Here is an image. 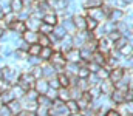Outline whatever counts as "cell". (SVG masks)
Returning <instances> with one entry per match:
<instances>
[{
	"label": "cell",
	"instance_id": "6da1fadb",
	"mask_svg": "<svg viewBox=\"0 0 133 116\" xmlns=\"http://www.w3.org/2000/svg\"><path fill=\"white\" fill-rule=\"evenodd\" d=\"M50 62H51V65H53L54 68H57L59 71H62V68L65 67V64H66V59H65V56H64V53H61V51H53V54H51V57H50Z\"/></svg>",
	"mask_w": 133,
	"mask_h": 116
},
{
	"label": "cell",
	"instance_id": "7a4b0ae2",
	"mask_svg": "<svg viewBox=\"0 0 133 116\" xmlns=\"http://www.w3.org/2000/svg\"><path fill=\"white\" fill-rule=\"evenodd\" d=\"M34 76L31 74V73H23V74H20L19 76V79H17V85H20L25 91L28 90V88H31L34 85Z\"/></svg>",
	"mask_w": 133,
	"mask_h": 116
},
{
	"label": "cell",
	"instance_id": "3957f363",
	"mask_svg": "<svg viewBox=\"0 0 133 116\" xmlns=\"http://www.w3.org/2000/svg\"><path fill=\"white\" fill-rule=\"evenodd\" d=\"M99 53L102 54H105V56H108V53L113 50V42L110 40L108 37H101L98 39V48H96Z\"/></svg>",
	"mask_w": 133,
	"mask_h": 116
},
{
	"label": "cell",
	"instance_id": "277c9868",
	"mask_svg": "<svg viewBox=\"0 0 133 116\" xmlns=\"http://www.w3.org/2000/svg\"><path fill=\"white\" fill-rule=\"evenodd\" d=\"M98 87H99V90H101V94H104V96H110V94H111V91L115 90V84H113L108 77L99 80Z\"/></svg>",
	"mask_w": 133,
	"mask_h": 116
},
{
	"label": "cell",
	"instance_id": "5b68a950",
	"mask_svg": "<svg viewBox=\"0 0 133 116\" xmlns=\"http://www.w3.org/2000/svg\"><path fill=\"white\" fill-rule=\"evenodd\" d=\"M3 70V77L2 79H5V80H8L11 85H14V84H17V79H19V71H17V68L14 70V68H2Z\"/></svg>",
	"mask_w": 133,
	"mask_h": 116
},
{
	"label": "cell",
	"instance_id": "8992f818",
	"mask_svg": "<svg viewBox=\"0 0 133 116\" xmlns=\"http://www.w3.org/2000/svg\"><path fill=\"white\" fill-rule=\"evenodd\" d=\"M122 77H124V68H121V67H113V68L108 71V79H110L113 84L122 80Z\"/></svg>",
	"mask_w": 133,
	"mask_h": 116
},
{
	"label": "cell",
	"instance_id": "52a82bcc",
	"mask_svg": "<svg viewBox=\"0 0 133 116\" xmlns=\"http://www.w3.org/2000/svg\"><path fill=\"white\" fill-rule=\"evenodd\" d=\"M88 17H93L99 23L107 19V14L102 11V8H88Z\"/></svg>",
	"mask_w": 133,
	"mask_h": 116
},
{
	"label": "cell",
	"instance_id": "ba28073f",
	"mask_svg": "<svg viewBox=\"0 0 133 116\" xmlns=\"http://www.w3.org/2000/svg\"><path fill=\"white\" fill-rule=\"evenodd\" d=\"M107 17H108L110 22H113V23H119V22L124 20V11H122L121 8H113Z\"/></svg>",
	"mask_w": 133,
	"mask_h": 116
},
{
	"label": "cell",
	"instance_id": "9c48e42d",
	"mask_svg": "<svg viewBox=\"0 0 133 116\" xmlns=\"http://www.w3.org/2000/svg\"><path fill=\"white\" fill-rule=\"evenodd\" d=\"M48 80L46 79H43V77H40V79H36L34 80V85H33V88L39 93V94H45L46 93V90H48Z\"/></svg>",
	"mask_w": 133,
	"mask_h": 116
},
{
	"label": "cell",
	"instance_id": "30bf717a",
	"mask_svg": "<svg viewBox=\"0 0 133 116\" xmlns=\"http://www.w3.org/2000/svg\"><path fill=\"white\" fill-rule=\"evenodd\" d=\"M9 26V30L12 31V33H16V34H23L25 31H26V26H25V20H19V19H16L11 25H8Z\"/></svg>",
	"mask_w": 133,
	"mask_h": 116
},
{
	"label": "cell",
	"instance_id": "8fae6325",
	"mask_svg": "<svg viewBox=\"0 0 133 116\" xmlns=\"http://www.w3.org/2000/svg\"><path fill=\"white\" fill-rule=\"evenodd\" d=\"M6 107H8V110H9V113L14 116L17 115L19 112H22L23 108H22V104H20V99H11L8 104H6Z\"/></svg>",
	"mask_w": 133,
	"mask_h": 116
},
{
	"label": "cell",
	"instance_id": "7c38bea8",
	"mask_svg": "<svg viewBox=\"0 0 133 116\" xmlns=\"http://www.w3.org/2000/svg\"><path fill=\"white\" fill-rule=\"evenodd\" d=\"M64 56H65L66 62H79V60H81L79 48H71V50H68Z\"/></svg>",
	"mask_w": 133,
	"mask_h": 116
},
{
	"label": "cell",
	"instance_id": "4fadbf2b",
	"mask_svg": "<svg viewBox=\"0 0 133 116\" xmlns=\"http://www.w3.org/2000/svg\"><path fill=\"white\" fill-rule=\"evenodd\" d=\"M124 93H125V91L115 88V90L111 91L110 98H111V101H113L115 104H124V102H125V96H124Z\"/></svg>",
	"mask_w": 133,
	"mask_h": 116
},
{
	"label": "cell",
	"instance_id": "5bb4252c",
	"mask_svg": "<svg viewBox=\"0 0 133 116\" xmlns=\"http://www.w3.org/2000/svg\"><path fill=\"white\" fill-rule=\"evenodd\" d=\"M23 40L26 43H37V37H39V33L37 31H33V30H26L23 34H22Z\"/></svg>",
	"mask_w": 133,
	"mask_h": 116
},
{
	"label": "cell",
	"instance_id": "9a60e30c",
	"mask_svg": "<svg viewBox=\"0 0 133 116\" xmlns=\"http://www.w3.org/2000/svg\"><path fill=\"white\" fill-rule=\"evenodd\" d=\"M59 40H61V48H62L64 53H66L68 50L73 48V36L71 34H66L62 39H59Z\"/></svg>",
	"mask_w": 133,
	"mask_h": 116
},
{
	"label": "cell",
	"instance_id": "2e32d148",
	"mask_svg": "<svg viewBox=\"0 0 133 116\" xmlns=\"http://www.w3.org/2000/svg\"><path fill=\"white\" fill-rule=\"evenodd\" d=\"M42 22H43V23H48V25H51V26H54V25H57V16H56L53 11L45 12V14L42 16Z\"/></svg>",
	"mask_w": 133,
	"mask_h": 116
},
{
	"label": "cell",
	"instance_id": "e0dca14e",
	"mask_svg": "<svg viewBox=\"0 0 133 116\" xmlns=\"http://www.w3.org/2000/svg\"><path fill=\"white\" fill-rule=\"evenodd\" d=\"M39 25H40V19H34V17H31V16L25 20V26H26V30L37 31V30H39Z\"/></svg>",
	"mask_w": 133,
	"mask_h": 116
},
{
	"label": "cell",
	"instance_id": "ac0fdd59",
	"mask_svg": "<svg viewBox=\"0 0 133 116\" xmlns=\"http://www.w3.org/2000/svg\"><path fill=\"white\" fill-rule=\"evenodd\" d=\"M9 93L12 94V98H14V99H22V98L25 96V90H23L20 85H17V84H16L14 87H11V88H9Z\"/></svg>",
	"mask_w": 133,
	"mask_h": 116
},
{
	"label": "cell",
	"instance_id": "d6986e66",
	"mask_svg": "<svg viewBox=\"0 0 133 116\" xmlns=\"http://www.w3.org/2000/svg\"><path fill=\"white\" fill-rule=\"evenodd\" d=\"M105 59H107V56H105V54L99 53L98 50H96V51H93V56H91V62H95V64H98L99 67H102V65H105Z\"/></svg>",
	"mask_w": 133,
	"mask_h": 116
},
{
	"label": "cell",
	"instance_id": "ffe728a7",
	"mask_svg": "<svg viewBox=\"0 0 133 116\" xmlns=\"http://www.w3.org/2000/svg\"><path fill=\"white\" fill-rule=\"evenodd\" d=\"M73 23H74L76 31H84V30H85V17H82V16H74V17H73Z\"/></svg>",
	"mask_w": 133,
	"mask_h": 116
},
{
	"label": "cell",
	"instance_id": "44dd1931",
	"mask_svg": "<svg viewBox=\"0 0 133 116\" xmlns=\"http://www.w3.org/2000/svg\"><path fill=\"white\" fill-rule=\"evenodd\" d=\"M57 99H61L62 102H66L68 99H71L68 87H61V88H57Z\"/></svg>",
	"mask_w": 133,
	"mask_h": 116
},
{
	"label": "cell",
	"instance_id": "7402d4cb",
	"mask_svg": "<svg viewBox=\"0 0 133 116\" xmlns=\"http://www.w3.org/2000/svg\"><path fill=\"white\" fill-rule=\"evenodd\" d=\"M51 33H53V36L57 39V40H59V39H62L64 36H66V34H68V33L65 31V28H64L62 25H54Z\"/></svg>",
	"mask_w": 133,
	"mask_h": 116
},
{
	"label": "cell",
	"instance_id": "603a6c76",
	"mask_svg": "<svg viewBox=\"0 0 133 116\" xmlns=\"http://www.w3.org/2000/svg\"><path fill=\"white\" fill-rule=\"evenodd\" d=\"M64 28H65V31L68 34H73L74 31H76V28H74V23H73V19H70V17H66L62 20V23H61Z\"/></svg>",
	"mask_w": 133,
	"mask_h": 116
},
{
	"label": "cell",
	"instance_id": "cb8c5ba5",
	"mask_svg": "<svg viewBox=\"0 0 133 116\" xmlns=\"http://www.w3.org/2000/svg\"><path fill=\"white\" fill-rule=\"evenodd\" d=\"M51 54H53V48L51 46H42L40 48V53H39V57L42 60H50Z\"/></svg>",
	"mask_w": 133,
	"mask_h": 116
},
{
	"label": "cell",
	"instance_id": "d4e9b609",
	"mask_svg": "<svg viewBox=\"0 0 133 116\" xmlns=\"http://www.w3.org/2000/svg\"><path fill=\"white\" fill-rule=\"evenodd\" d=\"M23 9V3H22V0H9V11H12V12H20Z\"/></svg>",
	"mask_w": 133,
	"mask_h": 116
},
{
	"label": "cell",
	"instance_id": "484cf974",
	"mask_svg": "<svg viewBox=\"0 0 133 116\" xmlns=\"http://www.w3.org/2000/svg\"><path fill=\"white\" fill-rule=\"evenodd\" d=\"M65 107H66V110L70 112V115H76V113H79V107H77V104H76L74 99H68V101L65 102Z\"/></svg>",
	"mask_w": 133,
	"mask_h": 116
},
{
	"label": "cell",
	"instance_id": "4316f807",
	"mask_svg": "<svg viewBox=\"0 0 133 116\" xmlns=\"http://www.w3.org/2000/svg\"><path fill=\"white\" fill-rule=\"evenodd\" d=\"M98 22L93 19V17H85V30L87 31H90V33H93L96 28H98Z\"/></svg>",
	"mask_w": 133,
	"mask_h": 116
},
{
	"label": "cell",
	"instance_id": "83f0119b",
	"mask_svg": "<svg viewBox=\"0 0 133 116\" xmlns=\"http://www.w3.org/2000/svg\"><path fill=\"white\" fill-rule=\"evenodd\" d=\"M36 102H37V105H40V107H46V108H51L50 105L53 104V101H50L45 94H39L37 99H36Z\"/></svg>",
	"mask_w": 133,
	"mask_h": 116
},
{
	"label": "cell",
	"instance_id": "f1b7e54d",
	"mask_svg": "<svg viewBox=\"0 0 133 116\" xmlns=\"http://www.w3.org/2000/svg\"><path fill=\"white\" fill-rule=\"evenodd\" d=\"M79 54H81V59H82V60L90 62V60H91V56H93V51H90V50L81 46V48H79Z\"/></svg>",
	"mask_w": 133,
	"mask_h": 116
},
{
	"label": "cell",
	"instance_id": "f546056e",
	"mask_svg": "<svg viewBox=\"0 0 133 116\" xmlns=\"http://www.w3.org/2000/svg\"><path fill=\"white\" fill-rule=\"evenodd\" d=\"M37 43H39L40 46H50V45H51L50 36H48V34H42V33H39V37H37Z\"/></svg>",
	"mask_w": 133,
	"mask_h": 116
},
{
	"label": "cell",
	"instance_id": "4dcf8cb0",
	"mask_svg": "<svg viewBox=\"0 0 133 116\" xmlns=\"http://www.w3.org/2000/svg\"><path fill=\"white\" fill-rule=\"evenodd\" d=\"M40 45L39 43H30V46H28V50H26V54L28 56H39V53H40Z\"/></svg>",
	"mask_w": 133,
	"mask_h": 116
},
{
	"label": "cell",
	"instance_id": "1f68e13d",
	"mask_svg": "<svg viewBox=\"0 0 133 116\" xmlns=\"http://www.w3.org/2000/svg\"><path fill=\"white\" fill-rule=\"evenodd\" d=\"M16 19H17V14L12 12V11H8V12L3 14V22H5V25H11Z\"/></svg>",
	"mask_w": 133,
	"mask_h": 116
},
{
	"label": "cell",
	"instance_id": "d6a6232c",
	"mask_svg": "<svg viewBox=\"0 0 133 116\" xmlns=\"http://www.w3.org/2000/svg\"><path fill=\"white\" fill-rule=\"evenodd\" d=\"M118 51H119L124 57H130V56H132V42H127V43H125L122 48H119Z\"/></svg>",
	"mask_w": 133,
	"mask_h": 116
},
{
	"label": "cell",
	"instance_id": "836d02e7",
	"mask_svg": "<svg viewBox=\"0 0 133 116\" xmlns=\"http://www.w3.org/2000/svg\"><path fill=\"white\" fill-rule=\"evenodd\" d=\"M57 80H59V85L61 87H70V77H68V74L59 73L57 74Z\"/></svg>",
	"mask_w": 133,
	"mask_h": 116
},
{
	"label": "cell",
	"instance_id": "e575fe53",
	"mask_svg": "<svg viewBox=\"0 0 133 116\" xmlns=\"http://www.w3.org/2000/svg\"><path fill=\"white\" fill-rule=\"evenodd\" d=\"M51 31H53V26L43 22L39 25V30H37V33H42V34H51Z\"/></svg>",
	"mask_w": 133,
	"mask_h": 116
},
{
	"label": "cell",
	"instance_id": "d590c367",
	"mask_svg": "<svg viewBox=\"0 0 133 116\" xmlns=\"http://www.w3.org/2000/svg\"><path fill=\"white\" fill-rule=\"evenodd\" d=\"M76 104H77V107H79V112H81V110L84 112L85 108H88V107H90V102H88L85 98H82V96H81L79 99H76Z\"/></svg>",
	"mask_w": 133,
	"mask_h": 116
},
{
	"label": "cell",
	"instance_id": "8d00e7d4",
	"mask_svg": "<svg viewBox=\"0 0 133 116\" xmlns=\"http://www.w3.org/2000/svg\"><path fill=\"white\" fill-rule=\"evenodd\" d=\"M90 74V70H88V67H79L77 68V73H76V76L79 77V79H87Z\"/></svg>",
	"mask_w": 133,
	"mask_h": 116
},
{
	"label": "cell",
	"instance_id": "74e56055",
	"mask_svg": "<svg viewBox=\"0 0 133 116\" xmlns=\"http://www.w3.org/2000/svg\"><path fill=\"white\" fill-rule=\"evenodd\" d=\"M108 68L105 67V65H102V67H99V70L96 71V76L99 77V80H102V79H107L108 77Z\"/></svg>",
	"mask_w": 133,
	"mask_h": 116
},
{
	"label": "cell",
	"instance_id": "f35d334b",
	"mask_svg": "<svg viewBox=\"0 0 133 116\" xmlns=\"http://www.w3.org/2000/svg\"><path fill=\"white\" fill-rule=\"evenodd\" d=\"M104 0H85V8H101Z\"/></svg>",
	"mask_w": 133,
	"mask_h": 116
},
{
	"label": "cell",
	"instance_id": "ab89813d",
	"mask_svg": "<svg viewBox=\"0 0 133 116\" xmlns=\"http://www.w3.org/2000/svg\"><path fill=\"white\" fill-rule=\"evenodd\" d=\"M30 73L34 76V79H40V77H43V71H42V67H40V65H34Z\"/></svg>",
	"mask_w": 133,
	"mask_h": 116
},
{
	"label": "cell",
	"instance_id": "60d3db41",
	"mask_svg": "<svg viewBox=\"0 0 133 116\" xmlns=\"http://www.w3.org/2000/svg\"><path fill=\"white\" fill-rule=\"evenodd\" d=\"M45 96H46L50 101H54V99H57V90H56V88H51V87H48V90H46Z\"/></svg>",
	"mask_w": 133,
	"mask_h": 116
},
{
	"label": "cell",
	"instance_id": "b9f144b4",
	"mask_svg": "<svg viewBox=\"0 0 133 116\" xmlns=\"http://www.w3.org/2000/svg\"><path fill=\"white\" fill-rule=\"evenodd\" d=\"M129 42H130V40H129ZM125 43H127L125 36H121L119 39H116V40H115V45H113V46H115V50H119V48H122Z\"/></svg>",
	"mask_w": 133,
	"mask_h": 116
},
{
	"label": "cell",
	"instance_id": "7bdbcfd3",
	"mask_svg": "<svg viewBox=\"0 0 133 116\" xmlns=\"http://www.w3.org/2000/svg\"><path fill=\"white\" fill-rule=\"evenodd\" d=\"M42 71H43V76L45 77H53L54 76V67L50 65V67H42Z\"/></svg>",
	"mask_w": 133,
	"mask_h": 116
},
{
	"label": "cell",
	"instance_id": "ee69618b",
	"mask_svg": "<svg viewBox=\"0 0 133 116\" xmlns=\"http://www.w3.org/2000/svg\"><path fill=\"white\" fill-rule=\"evenodd\" d=\"M77 87H79L82 91H87L91 85L88 84V80H87V79H79V80H77Z\"/></svg>",
	"mask_w": 133,
	"mask_h": 116
},
{
	"label": "cell",
	"instance_id": "f6af8a7d",
	"mask_svg": "<svg viewBox=\"0 0 133 116\" xmlns=\"http://www.w3.org/2000/svg\"><path fill=\"white\" fill-rule=\"evenodd\" d=\"M9 88H11V84H9L8 80H5V79H0V93L8 91Z\"/></svg>",
	"mask_w": 133,
	"mask_h": 116
},
{
	"label": "cell",
	"instance_id": "bcb514c9",
	"mask_svg": "<svg viewBox=\"0 0 133 116\" xmlns=\"http://www.w3.org/2000/svg\"><path fill=\"white\" fill-rule=\"evenodd\" d=\"M48 110H50V108H46V107H40V105H37V108H36V115L37 116H48Z\"/></svg>",
	"mask_w": 133,
	"mask_h": 116
},
{
	"label": "cell",
	"instance_id": "7dc6e473",
	"mask_svg": "<svg viewBox=\"0 0 133 116\" xmlns=\"http://www.w3.org/2000/svg\"><path fill=\"white\" fill-rule=\"evenodd\" d=\"M104 30H105V33H111V31L118 30V26H116V23H113V22H108V23H105Z\"/></svg>",
	"mask_w": 133,
	"mask_h": 116
},
{
	"label": "cell",
	"instance_id": "c3c4849f",
	"mask_svg": "<svg viewBox=\"0 0 133 116\" xmlns=\"http://www.w3.org/2000/svg\"><path fill=\"white\" fill-rule=\"evenodd\" d=\"M28 62H30V64L34 67V65H40L42 59H40L39 56H30V57H28Z\"/></svg>",
	"mask_w": 133,
	"mask_h": 116
},
{
	"label": "cell",
	"instance_id": "681fc988",
	"mask_svg": "<svg viewBox=\"0 0 133 116\" xmlns=\"http://www.w3.org/2000/svg\"><path fill=\"white\" fill-rule=\"evenodd\" d=\"M48 85H50L51 88H56V90H57V88H61L57 77H54V79H53V77H50V80H48Z\"/></svg>",
	"mask_w": 133,
	"mask_h": 116
},
{
	"label": "cell",
	"instance_id": "f907efd6",
	"mask_svg": "<svg viewBox=\"0 0 133 116\" xmlns=\"http://www.w3.org/2000/svg\"><path fill=\"white\" fill-rule=\"evenodd\" d=\"M0 116H12L11 113H9L6 104H2V105H0Z\"/></svg>",
	"mask_w": 133,
	"mask_h": 116
},
{
	"label": "cell",
	"instance_id": "816d5d0a",
	"mask_svg": "<svg viewBox=\"0 0 133 116\" xmlns=\"http://www.w3.org/2000/svg\"><path fill=\"white\" fill-rule=\"evenodd\" d=\"M90 62H91V60H90ZM87 67H88V70H90V73H96V71L99 70V65H98V64H95V62H91V64H88Z\"/></svg>",
	"mask_w": 133,
	"mask_h": 116
},
{
	"label": "cell",
	"instance_id": "f5cc1de1",
	"mask_svg": "<svg viewBox=\"0 0 133 116\" xmlns=\"http://www.w3.org/2000/svg\"><path fill=\"white\" fill-rule=\"evenodd\" d=\"M105 116H121V113L118 110H115V108H110V110H107Z\"/></svg>",
	"mask_w": 133,
	"mask_h": 116
},
{
	"label": "cell",
	"instance_id": "db71d44e",
	"mask_svg": "<svg viewBox=\"0 0 133 116\" xmlns=\"http://www.w3.org/2000/svg\"><path fill=\"white\" fill-rule=\"evenodd\" d=\"M84 116H98V115H96V112H95L93 108L90 110V107H88V108L84 110Z\"/></svg>",
	"mask_w": 133,
	"mask_h": 116
},
{
	"label": "cell",
	"instance_id": "11a10c76",
	"mask_svg": "<svg viewBox=\"0 0 133 116\" xmlns=\"http://www.w3.org/2000/svg\"><path fill=\"white\" fill-rule=\"evenodd\" d=\"M3 14H5V11H3V8H2V6H0V20H2V19H3Z\"/></svg>",
	"mask_w": 133,
	"mask_h": 116
},
{
	"label": "cell",
	"instance_id": "9f6ffc18",
	"mask_svg": "<svg viewBox=\"0 0 133 116\" xmlns=\"http://www.w3.org/2000/svg\"><path fill=\"white\" fill-rule=\"evenodd\" d=\"M28 116H37V115H36V112H28Z\"/></svg>",
	"mask_w": 133,
	"mask_h": 116
},
{
	"label": "cell",
	"instance_id": "6f0895ef",
	"mask_svg": "<svg viewBox=\"0 0 133 116\" xmlns=\"http://www.w3.org/2000/svg\"><path fill=\"white\" fill-rule=\"evenodd\" d=\"M122 2H124V3H129V5L132 3V0H122Z\"/></svg>",
	"mask_w": 133,
	"mask_h": 116
},
{
	"label": "cell",
	"instance_id": "680465c9",
	"mask_svg": "<svg viewBox=\"0 0 133 116\" xmlns=\"http://www.w3.org/2000/svg\"><path fill=\"white\" fill-rule=\"evenodd\" d=\"M2 77H3V70L0 68V79H2Z\"/></svg>",
	"mask_w": 133,
	"mask_h": 116
},
{
	"label": "cell",
	"instance_id": "91938a15",
	"mask_svg": "<svg viewBox=\"0 0 133 116\" xmlns=\"http://www.w3.org/2000/svg\"><path fill=\"white\" fill-rule=\"evenodd\" d=\"M2 36H3V30L0 28V39H2Z\"/></svg>",
	"mask_w": 133,
	"mask_h": 116
},
{
	"label": "cell",
	"instance_id": "94428289",
	"mask_svg": "<svg viewBox=\"0 0 133 116\" xmlns=\"http://www.w3.org/2000/svg\"><path fill=\"white\" fill-rule=\"evenodd\" d=\"M70 116H79V115H77V113H76V115H70Z\"/></svg>",
	"mask_w": 133,
	"mask_h": 116
},
{
	"label": "cell",
	"instance_id": "6125c7cd",
	"mask_svg": "<svg viewBox=\"0 0 133 116\" xmlns=\"http://www.w3.org/2000/svg\"><path fill=\"white\" fill-rule=\"evenodd\" d=\"M0 105H2V98H0Z\"/></svg>",
	"mask_w": 133,
	"mask_h": 116
}]
</instances>
